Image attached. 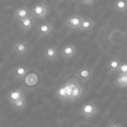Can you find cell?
<instances>
[{"instance_id":"cell-1","label":"cell","mask_w":127,"mask_h":127,"mask_svg":"<svg viewBox=\"0 0 127 127\" xmlns=\"http://www.w3.org/2000/svg\"><path fill=\"white\" fill-rule=\"evenodd\" d=\"M12 50H13V54H14L17 57L23 59V57H26V56L29 54V51H31V45H29L28 41L20 39V41L14 42Z\"/></svg>"},{"instance_id":"cell-2","label":"cell","mask_w":127,"mask_h":127,"mask_svg":"<svg viewBox=\"0 0 127 127\" xmlns=\"http://www.w3.org/2000/svg\"><path fill=\"white\" fill-rule=\"evenodd\" d=\"M98 112H99L98 105L95 103H93V102H88V103L81 105V108L79 111V114L81 116V117H84V118L90 120V118H94L95 116L98 114Z\"/></svg>"},{"instance_id":"cell-3","label":"cell","mask_w":127,"mask_h":127,"mask_svg":"<svg viewBox=\"0 0 127 127\" xmlns=\"http://www.w3.org/2000/svg\"><path fill=\"white\" fill-rule=\"evenodd\" d=\"M48 5L46 3H37L33 5L32 8V17L34 19H41V20H45L48 15Z\"/></svg>"},{"instance_id":"cell-4","label":"cell","mask_w":127,"mask_h":127,"mask_svg":"<svg viewBox=\"0 0 127 127\" xmlns=\"http://www.w3.org/2000/svg\"><path fill=\"white\" fill-rule=\"evenodd\" d=\"M60 57H61V54L56 45H48L43 50V59L48 62H54V61L59 60Z\"/></svg>"},{"instance_id":"cell-5","label":"cell","mask_w":127,"mask_h":127,"mask_svg":"<svg viewBox=\"0 0 127 127\" xmlns=\"http://www.w3.org/2000/svg\"><path fill=\"white\" fill-rule=\"evenodd\" d=\"M36 32H37V36L39 38H46L54 32V23H51V22L39 23L36 27Z\"/></svg>"},{"instance_id":"cell-6","label":"cell","mask_w":127,"mask_h":127,"mask_svg":"<svg viewBox=\"0 0 127 127\" xmlns=\"http://www.w3.org/2000/svg\"><path fill=\"white\" fill-rule=\"evenodd\" d=\"M60 54H61V57L64 60H71V59H74L76 56L78 48H76V46L74 43H66V45L62 46Z\"/></svg>"},{"instance_id":"cell-7","label":"cell","mask_w":127,"mask_h":127,"mask_svg":"<svg viewBox=\"0 0 127 127\" xmlns=\"http://www.w3.org/2000/svg\"><path fill=\"white\" fill-rule=\"evenodd\" d=\"M83 18H84V17L80 15V14L70 15V17L65 20V26H66V28H67L69 31H79Z\"/></svg>"},{"instance_id":"cell-8","label":"cell","mask_w":127,"mask_h":127,"mask_svg":"<svg viewBox=\"0 0 127 127\" xmlns=\"http://www.w3.org/2000/svg\"><path fill=\"white\" fill-rule=\"evenodd\" d=\"M13 17H14V19L17 20V22H20V20H23V19H26V18L32 17V9H29V8L26 6V5L18 6V8L14 10Z\"/></svg>"},{"instance_id":"cell-9","label":"cell","mask_w":127,"mask_h":127,"mask_svg":"<svg viewBox=\"0 0 127 127\" xmlns=\"http://www.w3.org/2000/svg\"><path fill=\"white\" fill-rule=\"evenodd\" d=\"M28 67L26 65H23V64H20V65H17L14 69H13V76L15 80L18 81H22V80H26L27 76H28Z\"/></svg>"},{"instance_id":"cell-10","label":"cell","mask_w":127,"mask_h":127,"mask_svg":"<svg viewBox=\"0 0 127 127\" xmlns=\"http://www.w3.org/2000/svg\"><path fill=\"white\" fill-rule=\"evenodd\" d=\"M76 75H78V78H79L81 81L88 83V81H90L92 78H93V70H92L90 67H88V66H83V67H80V69L76 71Z\"/></svg>"},{"instance_id":"cell-11","label":"cell","mask_w":127,"mask_h":127,"mask_svg":"<svg viewBox=\"0 0 127 127\" xmlns=\"http://www.w3.org/2000/svg\"><path fill=\"white\" fill-rule=\"evenodd\" d=\"M17 23H18V27L20 31L28 32L36 27V19L33 17H29V18H26V19L20 20V22H17Z\"/></svg>"},{"instance_id":"cell-12","label":"cell","mask_w":127,"mask_h":127,"mask_svg":"<svg viewBox=\"0 0 127 127\" xmlns=\"http://www.w3.org/2000/svg\"><path fill=\"white\" fill-rule=\"evenodd\" d=\"M22 98H26V93L22 88H18V89H14V90H10L8 94H6V99L10 102V103H13L15 100H19V99H22Z\"/></svg>"},{"instance_id":"cell-13","label":"cell","mask_w":127,"mask_h":127,"mask_svg":"<svg viewBox=\"0 0 127 127\" xmlns=\"http://www.w3.org/2000/svg\"><path fill=\"white\" fill-rule=\"evenodd\" d=\"M121 61H120V59L118 57H112L109 61H108V64H107V69H108V72L111 74H116V72H118L120 71V67H121Z\"/></svg>"},{"instance_id":"cell-14","label":"cell","mask_w":127,"mask_h":127,"mask_svg":"<svg viewBox=\"0 0 127 127\" xmlns=\"http://www.w3.org/2000/svg\"><path fill=\"white\" fill-rule=\"evenodd\" d=\"M94 26H95V22L92 18H85V17H84L83 20H81L79 32H90L94 28Z\"/></svg>"},{"instance_id":"cell-15","label":"cell","mask_w":127,"mask_h":127,"mask_svg":"<svg viewBox=\"0 0 127 127\" xmlns=\"http://www.w3.org/2000/svg\"><path fill=\"white\" fill-rule=\"evenodd\" d=\"M83 95H84V89H83V87L80 85V83H79L78 85H76V88L74 89V92L71 94V98H70L69 102L75 103V102H78V100H80L83 98Z\"/></svg>"},{"instance_id":"cell-16","label":"cell","mask_w":127,"mask_h":127,"mask_svg":"<svg viewBox=\"0 0 127 127\" xmlns=\"http://www.w3.org/2000/svg\"><path fill=\"white\" fill-rule=\"evenodd\" d=\"M56 98L61 102H69V95H67L66 88H65L64 84L59 85V88L56 89Z\"/></svg>"},{"instance_id":"cell-17","label":"cell","mask_w":127,"mask_h":127,"mask_svg":"<svg viewBox=\"0 0 127 127\" xmlns=\"http://www.w3.org/2000/svg\"><path fill=\"white\" fill-rule=\"evenodd\" d=\"M113 9L120 13L127 12V0H116L113 3Z\"/></svg>"},{"instance_id":"cell-18","label":"cell","mask_w":127,"mask_h":127,"mask_svg":"<svg viewBox=\"0 0 127 127\" xmlns=\"http://www.w3.org/2000/svg\"><path fill=\"white\" fill-rule=\"evenodd\" d=\"M10 105H12V108L14 111H24L26 107H27V99L26 98H22L19 100H15L13 103H10Z\"/></svg>"},{"instance_id":"cell-19","label":"cell","mask_w":127,"mask_h":127,"mask_svg":"<svg viewBox=\"0 0 127 127\" xmlns=\"http://www.w3.org/2000/svg\"><path fill=\"white\" fill-rule=\"evenodd\" d=\"M114 84L121 89H127V75H118L114 79Z\"/></svg>"},{"instance_id":"cell-20","label":"cell","mask_w":127,"mask_h":127,"mask_svg":"<svg viewBox=\"0 0 127 127\" xmlns=\"http://www.w3.org/2000/svg\"><path fill=\"white\" fill-rule=\"evenodd\" d=\"M118 75H127V62H122V64H121Z\"/></svg>"},{"instance_id":"cell-21","label":"cell","mask_w":127,"mask_h":127,"mask_svg":"<svg viewBox=\"0 0 127 127\" xmlns=\"http://www.w3.org/2000/svg\"><path fill=\"white\" fill-rule=\"evenodd\" d=\"M107 127H123V126L121 123H118V122H109Z\"/></svg>"},{"instance_id":"cell-22","label":"cell","mask_w":127,"mask_h":127,"mask_svg":"<svg viewBox=\"0 0 127 127\" xmlns=\"http://www.w3.org/2000/svg\"><path fill=\"white\" fill-rule=\"evenodd\" d=\"M81 4H89V5H93L94 1H81Z\"/></svg>"}]
</instances>
